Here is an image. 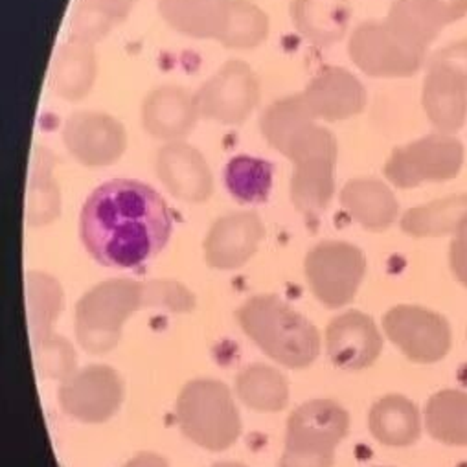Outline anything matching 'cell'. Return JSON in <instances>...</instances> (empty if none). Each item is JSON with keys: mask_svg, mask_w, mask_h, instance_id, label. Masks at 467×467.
<instances>
[{"mask_svg": "<svg viewBox=\"0 0 467 467\" xmlns=\"http://www.w3.org/2000/svg\"><path fill=\"white\" fill-rule=\"evenodd\" d=\"M177 423L182 434L208 451L236 443L242 420L230 389L217 379H193L177 398Z\"/></svg>", "mask_w": 467, "mask_h": 467, "instance_id": "obj_5", "label": "cell"}, {"mask_svg": "<svg viewBox=\"0 0 467 467\" xmlns=\"http://www.w3.org/2000/svg\"><path fill=\"white\" fill-rule=\"evenodd\" d=\"M139 0H79L72 16V37L96 45L122 25Z\"/></svg>", "mask_w": 467, "mask_h": 467, "instance_id": "obj_28", "label": "cell"}, {"mask_svg": "<svg viewBox=\"0 0 467 467\" xmlns=\"http://www.w3.org/2000/svg\"><path fill=\"white\" fill-rule=\"evenodd\" d=\"M96 74L98 61L94 54V45L72 37L59 48L54 59L52 81L56 92L63 99H83L92 90Z\"/></svg>", "mask_w": 467, "mask_h": 467, "instance_id": "obj_24", "label": "cell"}, {"mask_svg": "<svg viewBox=\"0 0 467 467\" xmlns=\"http://www.w3.org/2000/svg\"><path fill=\"white\" fill-rule=\"evenodd\" d=\"M240 400L256 412H280L289 401V383L282 372L267 365H251L236 379Z\"/></svg>", "mask_w": 467, "mask_h": 467, "instance_id": "obj_27", "label": "cell"}, {"mask_svg": "<svg viewBox=\"0 0 467 467\" xmlns=\"http://www.w3.org/2000/svg\"><path fill=\"white\" fill-rule=\"evenodd\" d=\"M340 204L349 217L370 232L387 230L400 212L394 192L372 177L348 181L340 192Z\"/></svg>", "mask_w": 467, "mask_h": 467, "instance_id": "obj_22", "label": "cell"}, {"mask_svg": "<svg viewBox=\"0 0 467 467\" xmlns=\"http://www.w3.org/2000/svg\"><path fill=\"white\" fill-rule=\"evenodd\" d=\"M427 50L387 17L359 25L348 43L349 59L370 78L416 76L427 61Z\"/></svg>", "mask_w": 467, "mask_h": 467, "instance_id": "obj_7", "label": "cell"}, {"mask_svg": "<svg viewBox=\"0 0 467 467\" xmlns=\"http://www.w3.org/2000/svg\"><path fill=\"white\" fill-rule=\"evenodd\" d=\"M304 271L313 296L329 309L354 302L365 275L367 258L363 251L346 242H322L315 245L306 260Z\"/></svg>", "mask_w": 467, "mask_h": 467, "instance_id": "obj_10", "label": "cell"}, {"mask_svg": "<svg viewBox=\"0 0 467 467\" xmlns=\"http://www.w3.org/2000/svg\"><path fill=\"white\" fill-rule=\"evenodd\" d=\"M155 171L162 186L181 201L204 202L213 192V177L202 153L186 142L164 144L157 151Z\"/></svg>", "mask_w": 467, "mask_h": 467, "instance_id": "obj_19", "label": "cell"}, {"mask_svg": "<svg viewBox=\"0 0 467 467\" xmlns=\"http://www.w3.org/2000/svg\"><path fill=\"white\" fill-rule=\"evenodd\" d=\"M63 142L79 164L105 168L119 162L126 153L128 133L126 128L107 112L79 110L67 120Z\"/></svg>", "mask_w": 467, "mask_h": 467, "instance_id": "obj_14", "label": "cell"}, {"mask_svg": "<svg viewBox=\"0 0 467 467\" xmlns=\"http://www.w3.org/2000/svg\"><path fill=\"white\" fill-rule=\"evenodd\" d=\"M449 267L454 278L467 287V219L454 232L449 247Z\"/></svg>", "mask_w": 467, "mask_h": 467, "instance_id": "obj_35", "label": "cell"}, {"mask_svg": "<svg viewBox=\"0 0 467 467\" xmlns=\"http://www.w3.org/2000/svg\"><path fill=\"white\" fill-rule=\"evenodd\" d=\"M228 193L240 202H264L273 186V166L253 157L232 159L224 170Z\"/></svg>", "mask_w": 467, "mask_h": 467, "instance_id": "obj_30", "label": "cell"}, {"mask_svg": "<svg viewBox=\"0 0 467 467\" xmlns=\"http://www.w3.org/2000/svg\"><path fill=\"white\" fill-rule=\"evenodd\" d=\"M400 3L432 43L445 26L467 16V0H400Z\"/></svg>", "mask_w": 467, "mask_h": 467, "instance_id": "obj_32", "label": "cell"}, {"mask_svg": "<svg viewBox=\"0 0 467 467\" xmlns=\"http://www.w3.org/2000/svg\"><path fill=\"white\" fill-rule=\"evenodd\" d=\"M238 322L262 352L282 367L300 370L320 354L318 329L276 295H258L238 309Z\"/></svg>", "mask_w": 467, "mask_h": 467, "instance_id": "obj_3", "label": "cell"}, {"mask_svg": "<svg viewBox=\"0 0 467 467\" xmlns=\"http://www.w3.org/2000/svg\"><path fill=\"white\" fill-rule=\"evenodd\" d=\"M326 346L335 367L342 370H365L379 359L383 337L372 317L352 309L329 322Z\"/></svg>", "mask_w": 467, "mask_h": 467, "instance_id": "obj_16", "label": "cell"}, {"mask_svg": "<svg viewBox=\"0 0 467 467\" xmlns=\"http://www.w3.org/2000/svg\"><path fill=\"white\" fill-rule=\"evenodd\" d=\"M300 94L313 119L320 122L354 119L367 107L363 83L342 67H324Z\"/></svg>", "mask_w": 467, "mask_h": 467, "instance_id": "obj_17", "label": "cell"}, {"mask_svg": "<svg viewBox=\"0 0 467 467\" xmlns=\"http://www.w3.org/2000/svg\"><path fill=\"white\" fill-rule=\"evenodd\" d=\"M463 155V144L454 135L431 133L396 148L383 171L396 188L410 190L423 182L454 179L462 170Z\"/></svg>", "mask_w": 467, "mask_h": 467, "instance_id": "obj_11", "label": "cell"}, {"mask_svg": "<svg viewBox=\"0 0 467 467\" xmlns=\"http://www.w3.org/2000/svg\"><path fill=\"white\" fill-rule=\"evenodd\" d=\"M370 432L389 447H407L421 436L420 409L405 396L390 394L374 403L368 416Z\"/></svg>", "mask_w": 467, "mask_h": 467, "instance_id": "obj_23", "label": "cell"}, {"mask_svg": "<svg viewBox=\"0 0 467 467\" xmlns=\"http://www.w3.org/2000/svg\"><path fill=\"white\" fill-rule=\"evenodd\" d=\"M269 36V19L251 0H232L226 28L219 39L224 48L251 50Z\"/></svg>", "mask_w": 467, "mask_h": 467, "instance_id": "obj_31", "label": "cell"}, {"mask_svg": "<svg viewBox=\"0 0 467 467\" xmlns=\"http://www.w3.org/2000/svg\"><path fill=\"white\" fill-rule=\"evenodd\" d=\"M59 215L57 184L52 181V164L41 162L39 173L32 179L28 197V221L32 224L50 223Z\"/></svg>", "mask_w": 467, "mask_h": 467, "instance_id": "obj_33", "label": "cell"}, {"mask_svg": "<svg viewBox=\"0 0 467 467\" xmlns=\"http://www.w3.org/2000/svg\"><path fill=\"white\" fill-rule=\"evenodd\" d=\"M265 238V226L256 212H234L219 217L204 240V260L217 271L244 267Z\"/></svg>", "mask_w": 467, "mask_h": 467, "instance_id": "obj_15", "label": "cell"}, {"mask_svg": "<svg viewBox=\"0 0 467 467\" xmlns=\"http://www.w3.org/2000/svg\"><path fill=\"white\" fill-rule=\"evenodd\" d=\"M289 14L302 37L317 47H331L348 34L352 0H291Z\"/></svg>", "mask_w": 467, "mask_h": 467, "instance_id": "obj_20", "label": "cell"}, {"mask_svg": "<svg viewBox=\"0 0 467 467\" xmlns=\"http://www.w3.org/2000/svg\"><path fill=\"white\" fill-rule=\"evenodd\" d=\"M465 219L467 193H456L407 210L401 230L412 238H440L454 234Z\"/></svg>", "mask_w": 467, "mask_h": 467, "instance_id": "obj_25", "label": "cell"}, {"mask_svg": "<svg viewBox=\"0 0 467 467\" xmlns=\"http://www.w3.org/2000/svg\"><path fill=\"white\" fill-rule=\"evenodd\" d=\"M124 401L120 374L105 365H92L63 379L59 403L67 414L83 423H103Z\"/></svg>", "mask_w": 467, "mask_h": 467, "instance_id": "obj_13", "label": "cell"}, {"mask_svg": "<svg viewBox=\"0 0 467 467\" xmlns=\"http://www.w3.org/2000/svg\"><path fill=\"white\" fill-rule=\"evenodd\" d=\"M201 119L193 92L181 85H161L142 101L140 120L144 131L161 142H182Z\"/></svg>", "mask_w": 467, "mask_h": 467, "instance_id": "obj_18", "label": "cell"}, {"mask_svg": "<svg viewBox=\"0 0 467 467\" xmlns=\"http://www.w3.org/2000/svg\"><path fill=\"white\" fill-rule=\"evenodd\" d=\"M159 14L175 32L193 39L219 43L232 8V0H159Z\"/></svg>", "mask_w": 467, "mask_h": 467, "instance_id": "obj_21", "label": "cell"}, {"mask_svg": "<svg viewBox=\"0 0 467 467\" xmlns=\"http://www.w3.org/2000/svg\"><path fill=\"white\" fill-rule=\"evenodd\" d=\"M387 337L418 365L441 361L451 349L452 333L445 317L421 306H396L383 317Z\"/></svg>", "mask_w": 467, "mask_h": 467, "instance_id": "obj_12", "label": "cell"}, {"mask_svg": "<svg viewBox=\"0 0 467 467\" xmlns=\"http://www.w3.org/2000/svg\"><path fill=\"white\" fill-rule=\"evenodd\" d=\"M421 105L438 133L454 135L467 120V39L440 48L427 65Z\"/></svg>", "mask_w": 467, "mask_h": 467, "instance_id": "obj_8", "label": "cell"}, {"mask_svg": "<svg viewBox=\"0 0 467 467\" xmlns=\"http://www.w3.org/2000/svg\"><path fill=\"white\" fill-rule=\"evenodd\" d=\"M171 212L150 184L114 179L98 186L81 208L79 236L101 265L137 269L170 242Z\"/></svg>", "mask_w": 467, "mask_h": 467, "instance_id": "obj_1", "label": "cell"}, {"mask_svg": "<svg viewBox=\"0 0 467 467\" xmlns=\"http://www.w3.org/2000/svg\"><path fill=\"white\" fill-rule=\"evenodd\" d=\"M349 432V414L333 400H311L287 420L280 467H333L335 449Z\"/></svg>", "mask_w": 467, "mask_h": 467, "instance_id": "obj_6", "label": "cell"}, {"mask_svg": "<svg viewBox=\"0 0 467 467\" xmlns=\"http://www.w3.org/2000/svg\"><path fill=\"white\" fill-rule=\"evenodd\" d=\"M195 306L193 295L170 280L135 282L107 280L81 296L76 307V335L92 356L110 352L119 344L126 320L144 307H166L186 313Z\"/></svg>", "mask_w": 467, "mask_h": 467, "instance_id": "obj_2", "label": "cell"}, {"mask_svg": "<svg viewBox=\"0 0 467 467\" xmlns=\"http://www.w3.org/2000/svg\"><path fill=\"white\" fill-rule=\"evenodd\" d=\"M28 289H30V300H36L41 306L39 315L34 317L36 324H41V333L48 331L54 317H57V311L61 307L59 285L50 276L30 275Z\"/></svg>", "mask_w": 467, "mask_h": 467, "instance_id": "obj_34", "label": "cell"}, {"mask_svg": "<svg viewBox=\"0 0 467 467\" xmlns=\"http://www.w3.org/2000/svg\"><path fill=\"white\" fill-rule=\"evenodd\" d=\"M427 432L440 443L467 447V392L441 390L425 407Z\"/></svg>", "mask_w": 467, "mask_h": 467, "instance_id": "obj_26", "label": "cell"}, {"mask_svg": "<svg viewBox=\"0 0 467 467\" xmlns=\"http://www.w3.org/2000/svg\"><path fill=\"white\" fill-rule=\"evenodd\" d=\"M282 155L293 162L289 188L295 208L307 223H317L335 193L337 140L333 133L311 120L291 137Z\"/></svg>", "mask_w": 467, "mask_h": 467, "instance_id": "obj_4", "label": "cell"}, {"mask_svg": "<svg viewBox=\"0 0 467 467\" xmlns=\"http://www.w3.org/2000/svg\"><path fill=\"white\" fill-rule=\"evenodd\" d=\"M315 120L307 110L302 94H293L273 101L262 114L260 130L273 150L282 153L291 137L307 122Z\"/></svg>", "mask_w": 467, "mask_h": 467, "instance_id": "obj_29", "label": "cell"}, {"mask_svg": "<svg viewBox=\"0 0 467 467\" xmlns=\"http://www.w3.org/2000/svg\"><path fill=\"white\" fill-rule=\"evenodd\" d=\"M212 467H247V465L238 463V462H219V463H215Z\"/></svg>", "mask_w": 467, "mask_h": 467, "instance_id": "obj_37", "label": "cell"}, {"mask_svg": "<svg viewBox=\"0 0 467 467\" xmlns=\"http://www.w3.org/2000/svg\"><path fill=\"white\" fill-rule=\"evenodd\" d=\"M193 98L201 119L223 126H242L260 105L262 85L251 65L232 59L210 76Z\"/></svg>", "mask_w": 467, "mask_h": 467, "instance_id": "obj_9", "label": "cell"}, {"mask_svg": "<svg viewBox=\"0 0 467 467\" xmlns=\"http://www.w3.org/2000/svg\"><path fill=\"white\" fill-rule=\"evenodd\" d=\"M122 467H170V463L155 452H140Z\"/></svg>", "mask_w": 467, "mask_h": 467, "instance_id": "obj_36", "label": "cell"}]
</instances>
